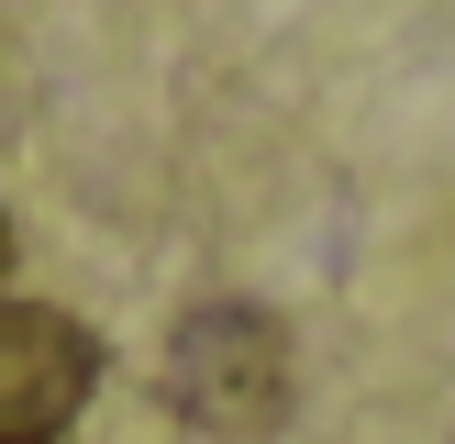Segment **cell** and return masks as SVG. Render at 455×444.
<instances>
[{"instance_id":"cell-1","label":"cell","mask_w":455,"mask_h":444,"mask_svg":"<svg viewBox=\"0 0 455 444\" xmlns=\"http://www.w3.org/2000/svg\"><path fill=\"white\" fill-rule=\"evenodd\" d=\"M300 400V345H289L278 311L256 300H212L167 333V411L189 433H222V444H256L289 422Z\"/></svg>"},{"instance_id":"cell-2","label":"cell","mask_w":455,"mask_h":444,"mask_svg":"<svg viewBox=\"0 0 455 444\" xmlns=\"http://www.w3.org/2000/svg\"><path fill=\"white\" fill-rule=\"evenodd\" d=\"M100 389V345L56 300H0V444H56Z\"/></svg>"},{"instance_id":"cell-3","label":"cell","mask_w":455,"mask_h":444,"mask_svg":"<svg viewBox=\"0 0 455 444\" xmlns=\"http://www.w3.org/2000/svg\"><path fill=\"white\" fill-rule=\"evenodd\" d=\"M0 256H12V222H0Z\"/></svg>"}]
</instances>
